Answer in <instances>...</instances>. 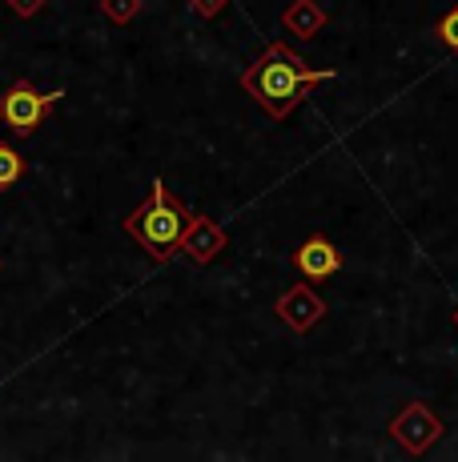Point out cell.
Instances as JSON below:
<instances>
[{"label":"cell","instance_id":"52a82bcc","mask_svg":"<svg viewBox=\"0 0 458 462\" xmlns=\"http://www.w3.org/2000/svg\"><path fill=\"white\" fill-rule=\"evenodd\" d=\"M286 24L294 32H302V37H314V32L325 24V16H322V8L314 5V0H298L294 8H289V16H286Z\"/></svg>","mask_w":458,"mask_h":462},{"label":"cell","instance_id":"3957f363","mask_svg":"<svg viewBox=\"0 0 458 462\" xmlns=\"http://www.w3.org/2000/svg\"><path fill=\"white\" fill-rule=\"evenodd\" d=\"M390 434L410 450V455H426V450L443 439V419H438L426 402H410L407 411L390 419Z\"/></svg>","mask_w":458,"mask_h":462},{"label":"cell","instance_id":"7a4b0ae2","mask_svg":"<svg viewBox=\"0 0 458 462\" xmlns=\"http://www.w3.org/2000/svg\"><path fill=\"white\" fill-rule=\"evenodd\" d=\"M125 229L141 242V250L153 254V257H169L181 245L185 229H189V209L181 201L169 198L161 181H153V193L141 209H133L125 217Z\"/></svg>","mask_w":458,"mask_h":462},{"label":"cell","instance_id":"277c9868","mask_svg":"<svg viewBox=\"0 0 458 462\" xmlns=\"http://www.w3.org/2000/svg\"><path fill=\"white\" fill-rule=\"evenodd\" d=\"M57 101H60V93H37V88H29V85H13L0 97V117H5L8 129L32 133L45 121L49 105H57Z\"/></svg>","mask_w":458,"mask_h":462},{"label":"cell","instance_id":"ba28073f","mask_svg":"<svg viewBox=\"0 0 458 462\" xmlns=\"http://www.w3.org/2000/svg\"><path fill=\"white\" fill-rule=\"evenodd\" d=\"M24 173V157L16 153L13 145H0V189L16 185V177Z\"/></svg>","mask_w":458,"mask_h":462},{"label":"cell","instance_id":"6da1fadb","mask_svg":"<svg viewBox=\"0 0 458 462\" xmlns=\"http://www.w3.org/2000/svg\"><path fill=\"white\" fill-rule=\"evenodd\" d=\"M322 81H334L330 69H322L318 73V69H310L298 52H289L286 44H270V49L261 52L250 69H245L242 85L250 88L261 105H266L270 117L281 121V117L294 113V105L302 101L314 85H322Z\"/></svg>","mask_w":458,"mask_h":462},{"label":"cell","instance_id":"30bf717a","mask_svg":"<svg viewBox=\"0 0 458 462\" xmlns=\"http://www.w3.org/2000/svg\"><path fill=\"white\" fill-rule=\"evenodd\" d=\"M454 326H458V310H454Z\"/></svg>","mask_w":458,"mask_h":462},{"label":"cell","instance_id":"5b68a950","mask_svg":"<svg viewBox=\"0 0 458 462\" xmlns=\"http://www.w3.org/2000/svg\"><path fill=\"white\" fill-rule=\"evenodd\" d=\"M294 265H298V273H302V278L325 282V278H334V273L342 270V254H338V245H334L330 237L314 234V237H306V242L298 245Z\"/></svg>","mask_w":458,"mask_h":462},{"label":"cell","instance_id":"9c48e42d","mask_svg":"<svg viewBox=\"0 0 458 462\" xmlns=\"http://www.w3.org/2000/svg\"><path fill=\"white\" fill-rule=\"evenodd\" d=\"M435 37L443 41L451 52H458V5H454V8H446V13L438 16V24H435Z\"/></svg>","mask_w":458,"mask_h":462},{"label":"cell","instance_id":"8992f818","mask_svg":"<svg viewBox=\"0 0 458 462\" xmlns=\"http://www.w3.org/2000/svg\"><path fill=\"white\" fill-rule=\"evenodd\" d=\"M278 314L286 318L294 330H310V326L322 318V301H318V294H310L306 286H298V290H289V294L278 301Z\"/></svg>","mask_w":458,"mask_h":462}]
</instances>
